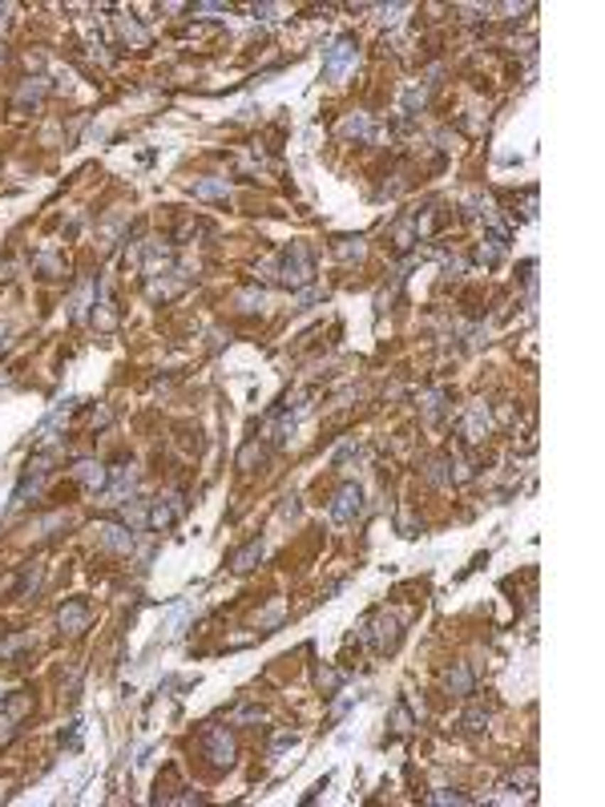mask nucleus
I'll return each instance as SVG.
<instances>
[{"label": "nucleus", "mask_w": 605, "mask_h": 807, "mask_svg": "<svg viewBox=\"0 0 605 807\" xmlns=\"http://www.w3.org/2000/svg\"><path fill=\"white\" fill-rule=\"evenodd\" d=\"M226 190H230L226 182H198L194 194H198V198H218V194H226Z\"/></svg>", "instance_id": "obj_8"}, {"label": "nucleus", "mask_w": 605, "mask_h": 807, "mask_svg": "<svg viewBox=\"0 0 605 807\" xmlns=\"http://www.w3.org/2000/svg\"><path fill=\"white\" fill-rule=\"evenodd\" d=\"M85 618H89V609L81 606V602H73L69 609H61V626H65L69 634H77V630H81V626H85Z\"/></svg>", "instance_id": "obj_6"}, {"label": "nucleus", "mask_w": 605, "mask_h": 807, "mask_svg": "<svg viewBox=\"0 0 605 807\" xmlns=\"http://www.w3.org/2000/svg\"><path fill=\"white\" fill-rule=\"evenodd\" d=\"M81 481H85V484H101V481H105V472L93 469V464H81Z\"/></svg>", "instance_id": "obj_10"}, {"label": "nucleus", "mask_w": 605, "mask_h": 807, "mask_svg": "<svg viewBox=\"0 0 605 807\" xmlns=\"http://www.w3.org/2000/svg\"><path fill=\"white\" fill-rule=\"evenodd\" d=\"M448 683H456V690H469V670L460 666V670H456V678H448Z\"/></svg>", "instance_id": "obj_11"}, {"label": "nucleus", "mask_w": 605, "mask_h": 807, "mask_svg": "<svg viewBox=\"0 0 605 807\" xmlns=\"http://www.w3.org/2000/svg\"><path fill=\"white\" fill-rule=\"evenodd\" d=\"M202 743H206V751H210V759L218 763V767L235 759V743H230V734L226 731H206L202 734Z\"/></svg>", "instance_id": "obj_3"}, {"label": "nucleus", "mask_w": 605, "mask_h": 807, "mask_svg": "<svg viewBox=\"0 0 605 807\" xmlns=\"http://www.w3.org/2000/svg\"><path fill=\"white\" fill-rule=\"evenodd\" d=\"M355 61V37H339L327 49V61H323V77L327 81H339V77L347 73V65Z\"/></svg>", "instance_id": "obj_1"}, {"label": "nucleus", "mask_w": 605, "mask_h": 807, "mask_svg": "<svg viewBox=\"0 0 605 807\" xmlns=\"http://www.w3.org/2000/svg\"><path fill=\"white\" fill-rule=\"evenodd\" d=\"M259 553H262V545H259V541H255V545H250V549H242V553H238V557H235V570H250V561L259 557Z\"/></svg>", "instance_id": "obj_9"}, {"label": "nucleus", "mask_w": 605, "mask_h": 807, "mask_svg": "<svg viewBox=\"0 0 605 807\" xmlns=\"http://www.w3.org/2000/svg\"><path fill=\"white\" fill-rule=\"evenodd\" d=\"M101 533H105V545H109V549H129V545H134V537L125 533V529H117V525H105Z\"/></svg>", "instance_id": "obj_7"}, {"label": "nucleus", "mask_w": 605, "mask_h": 807, "mask_svg": "<svg viewBox=\"0 0 605 807\" xmlns=\"http://www.w3.org/2000/svg\"><path fill=\"white\" fill-rule=\"evenodd\" d=\"M355 513H359V488L355 484H343L339 497H335V505H331V517L335 521H351Z\"/></svg>", "instance_id": "obj_4"}, {"label": "nucleus", "mask_w": 605, "mask_h": 807, "mask_svg": "<svg viewBox=\"0 0 605 807\" xmlns=\"http://www.w3.org/2000/svg\"><path fill=\"white\" fill-rule=\"evenodd\" d=\"M178 513H182V505H166V501H158V505L149 509V525L166 529V525H173V521H178Z\"/></svg>", "instance_id": "obj_5"}, {"label": "nucleus", "mask_w": 605, "mask_h": 807, "mask_svg": "<svg viewBox=\"0 0 605 807\" xmlns=\"http://www.w3.org/2000/svg\"><path fill=\"white\" fill-rule=\"evenodd\" d=\"M283 283L287 287L311 283V255H307V247H291L283 255Z\"/></svg>", "instance_id": "obj_2"}]
</instances>
